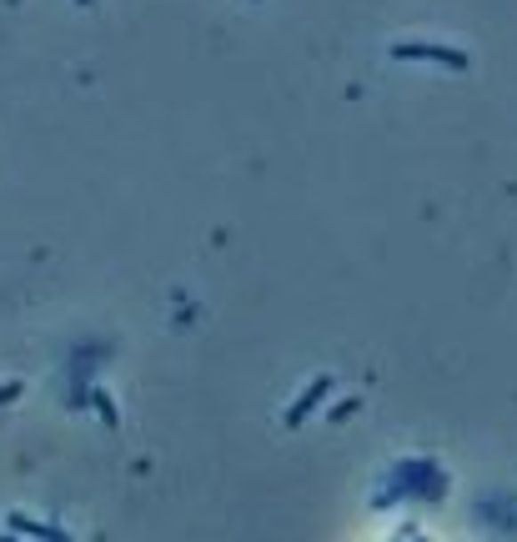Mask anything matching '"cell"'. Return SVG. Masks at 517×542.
Instances as JSON below:
<instances>
[{
	"instance_id": "cell-3",
	"label": "cell",
	"mask_w": 517,
	"mask_h": 542,
	"mask_svg": "<svg viewBox=\"0 0 517 542\" xmlns=\"http://www.w3.org/2000/svg\"><path fill=\"white\" fill-rule=\"evenodd\" d=\"M76 5H91V0H76Z\"/></svg>"
},
{
	"instance_id": "cell-2",
	"label": "cell",
	"mask_w": 517,
	"mask_h": 542,
	"mask_svg": "<svg viewBox=\"0 0 517 542\" xmlns=\"http://www.w3.org/2000/svg\"><path fill=\"white\" fill-rule=\"evenodd\" d=\"M20 392H26V382H5V387H0V407H5V402H15Z\"/></svg>"
},
{
	"instance_id": "cell-1",
	"label": "cell",
	"mask_w": 517,
	"mask_h": 542,
	"mask_svg": "<svg viewBox=\"0 0 517 542\" xmlns=\"http://www.w3.org/2000/svg\"><path fill=\"white\" fill-rule=\"evenodd\" d=\"M327 392H332V376H322V382H317L311 392H302V397L292 402V412H287V427H296V422L307 417V407H317V402L327 397Z\"/></svg>"
}]
</instances>
